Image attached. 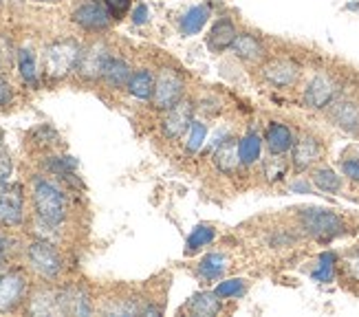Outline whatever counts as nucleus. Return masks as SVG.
<instances>
[{
  "label": "nucleus",
  "instance_id": "nucleus-24",
  "mask_svg": "<svg viewBox=\"0 0 359 317\" xmlns=\"http://www.w3.org/2000/svg\"><path fill=\"white\" fill-rule=\"evenodd\" d=\"M154 79H157V75H154L150 69H137V71H133V75L128 79L126 90L137 100L150 102L152 93H154Z\"/></svg>",
  "mask_w": 359,
  "mask_h": 317
},
{
  "label": "nucleus",
  "instance_id": "nucleus-46",
  "mask_svg": "<svg viewBox=\"0 0 359 317\" xmlns=\"http://www.w3.org/2000/svg\"><path fill=\"white\" fill-rule=\"evenodd\" d=\"M36 3H57V0H36Z\"/></svg>",
  "mask_w": 359,
  "mask_h": 317
},
{
  "label": "nucleus",
  "instance_id": "nucleus-21",
  "mask_svg": "<svg viewBox=\"0 0 359 317\" xmlns=\"http://www.w3.org/2000/svg\"><path fill=\"white\" fill-rule=\"evenodd\" d=\"M212 161H214V166H216L218 172H223V174H236L243 168L241 156H238V139H227V141H223V144L216 148Z\"/></svg>",
  "mask_w": 359,
  "mask_h": 317
},
{
  "label": "nucleus",
  "instance_id": "nucleus-27",
  "mask_svg": "<svg viewBox=\"0 0 359 317\" xmlns=\"http://www.w3.org/2000/svg\"><path fill=\"white\" fill-rule=\"evenodd\" d=\"M15 62H18V73L22 77V82L31 88H38L40 84V73H38V60L36 53L31 49H20L18 55H15Z\"/></svg>",
  "mask_w": 359,
  "mask_h": 317
},
{
  "label": "nucleus",
  "instance_id": "nucleus-47",
  "mask_svg": "<svg viewBox=\"0 0 359 317\" xmlns=\"http://www.w3.org/2000/svg\"><path fill=\"white\" fill-rule=\"evenodd\" d=\"M0 3H3V0H0Z\"/></svg>",
  "mask_w": 359,
  "mask_h": 317
},
{
  "label": "nucleus",
  "instance_id": "nucleus-4",
  "mask_svg": "<svg viewBox=\"0 0 359 317\" xmlns=\"http://www.w3.org/2000/svg\"><path fill=\"white\" fill-rule=\"evenodd\" d=\"M25 256H27L31 271H34L38 278L46 280V282L57 280L62 276V271H65V260H62L55 245H51L49 241L29 243Z\"/></svg>",
  "mask_w": 359,
  "mask_h": 317
},
{
  "label": "nucleus",
  "instance_id": "nucleus-6",
  "mask_svg": "<svg viewBox=\"0 0 359 317\" xmlns=\"http://www.w3.org/2000/svg\"><path fill=\"white\" fill-rule=\"evenodd\" d=\"M185 95V77L181 71L172 69V67H163L157 73V79H154V93H152V106L159 110V113H165L175 104H179Z\"/></svg>",
  "mask_w": 359,
  "mask_h": 317
},
{
  "label": "nucleus",
  "instance_id": "nucleus-17",
  "mask_svg": "<svg viewBox=\"0 0 359 317\" xmlns=\"http://www.w3.org/2000/svg\"><path fill=\"white\" fill-rule=\"evenodd\" d=\"M264 148L269 150V154H289L295 141V133L291 130V126L285 121H269L264 128Z\"/></svg>",
  "mask_w": 359,
  "mask_h": 317
},
{
  "label": "nucleus",
  "instance_id": "nucleus-38",
  "mask_svg": "<svg viewBox=\"0 0 359 317\" xmlns=\"http://www.w3.org/2000/svg\"><path fill=\"white\" fill-rule=\"evenodd\" d=\"M108 11H111L113 15V20H121L123 15H126L130 11V5H133V0H104Z\"/></svg>",
  "mask_w": 359,
  "mask_h": 317
},
{
  "label": "nucleus",
  "instance_id": "nucleus-45",
  "mask_svg": "<svg viewBox=\"0 0 359 317\" xmlns=\"http://www.w3.org/2000/svg\"><path fill=\"white\" fill-rule=\"evenodd\" d=\"M346 9H353V11H355V9H359V5H357V3H353V5H346Z\"/></svg>",
  "mask_w": 359,
  "mask_h": 317
},
{
  "label": "nucleus",
  "instance_id": "nucleus-3",
  "mask_svg": "<svg viewBox=\"0 0 359 317\" xmlns=\"http://www.w3.org/2000/svg\"><path fill=\"white\" fill-rule=\"evenodd\" d=\"M82 49L84 46H80V42L73 38L46 44L42 51V77L49 82H60V79L71 75L77 69Z\"/></svg>",
  "mask_w": 359,
  "mask_h": 317
},
{
  "label": "nucleus",
  "instance_id": "nucleus-26",
  "mask_svg": "<svg viewBox=\"0 0 359 317\" xmlns=\"http://www.w3.org/2000/svg\"><path fill=\"white\" fill-rule=\"evenodd\" d=\"M27 313L31 315H57V291L55 289H38L29 297Z\"/></svg>",
  "mask_w": 359,
  "mask_h": 317
},
{
  "label": "nucleus",
  "instance_id": "nucleus-44",
  "mask_svg": "<svg viewBox=\"0 0 359 317\" xmlns=\"http://www.w3.org/2000/svg\"><path fill=\"white\" fill-rule=\"evenodd\" d=\"M3 141H5V133H3V128H0V146H3Z\"/></svg>",
  "mask_w": 359,
  "mask_h": 317
},
{
  "label": "nucleus",
  "instance_id": "nucleus-40",
  "mask_svg": "<svg viewBox=\"0 0 359 317\" xmlns=\"http://www.w3.org/2000/svg\"><path fill=\"white\" fill-rule=\"evenodd\" d=\"M148 18H150V9H148V5H144V3L135 5V9L130 11V20H133V25H135V27L146 25V22H148Z\"/></svg>",
  "mask_w": 359,
  "mask_h": 317
},
{
  "label": "nucleus",
  "instance_id": "nucleus-25",
  "mask_svg": "<svg viewBox=\"0 0 359 317\" xmlns=\"http://www.w3.org/2000/svg\"><path fill=\"white\" fill-rule=\"evenodd\" d=\"M229 269V258L223 256V253H208L205 258H203L196 267V274L201 280H208V282H214V280H221Z\"/></svg>",
  "mask_w": 359,
  "mask_h": 317
},
{
  "label": "nucleus",
  "instance_id": "nucleus-14",
  "mask_svg": "<svg viewBox=\"0 0 359 317\" xmlns=\"http://www.w3.org/2000/svg\"><path fill=\"white\" fill-rule=\"evenodd\" d=\"M194 121V104L190 100H181L179 104H175L170 110L163 113V119H161V133L165 139L170 141H177L181 139L187 130H190V126Z\"/></svg>",
  "mask_w": 359,
  "mask_h": 317
},
{
  "label": "nucleus",
  "instance_id": "nucleus-30",
  "mask_svg": "<svg viewBox=\"0 0 359 317\" xmlns=\"http://www.w3.org/2000/svg\"><path fill=\"white\" fill-rule=\"evenodd\" d=\"M339 264V258L335 251H324L318 256V267L311 271V278L320 284H329L335 278V269Z\"/></svg>",
  "mask_w": 359,
  "mask_h": 317
},
{
  "label": "nucleus",
  "instance_id": "nucleus-35",
  "mask_svg": "<svg viewBox=\"0 0 359 317\" xmlns=\"http://www.w3.org/2000/svg\"><path fill=\"white\" fill-rule=\"evenodd\" d=\"M339 264H341V271H344L346 280L359 282V245L348 249L344 256H341Z\"/></svg>",
  "mask_w": 359,
  "mask_h": 317
},
{
  "label": "nucleus",
  "instance_id": "nucleus-32",
  "mask_svg": "<svg viewBox=\"0 0 359 317\" xmlns=\"http://www.w3.org/2000/svg\"><path fill=\"white\" fill-rule=\"evenodd\" d=\"M46 170L53 172L55 177L65 179V181H73L75 179V170H77V161L73 156H49V161H46Z\"/></svg>",
  "mask_w": 359,
  "mask_h": 317
},
{
  "label": "nucleus",
  "instance_id": "nucleus-29",
  "mask_svg": "<svg viewBox=\"0 0 359 317\" xmlns=\"http://www.w3.org/2000/svg\"><path fill=\"white\" fill-rule=\"evenodd\" d=\"M291 163L285 158V154H269L262 161V177L267 183H283L287 179Z\"/></svg>",
  "mask_w": 359,
  "mask_h": 317
},
{
  "label": "nucleus",
  "instance_id": "nucleus-2",
  "mask_svg": "<svg viewBox=\"0 0 359 317\" xmlns=\"http://www.w3.org/2000/svg\"><path fill=\"white\" fill-rule=\"evenodd\" d=\"M298 227L304 236L324 245L346 236L348 231L346 218L329 208H302L298 212Z\"/></svg>",
  "mask_w": 359,
  "mask_h": 317
},
{
  "label": "nucleus",
  "instance_id": "nucleus-10",
  "mask_svg": "<svg viewBox=\"0 0 359 317\" xmlns=\"http://www.w3.org/2000/svg\"><path fill=\"white\" fill-rule=\"evenodd\" d=\"M71 20L73 25H77L84 31L100 34V31H106L113 25V15L108 11L104 0H82V3L75 5V9L71 11Z\"/></svg>",
  "mask_w": 359,
  "mask_h": 317
},
{
  "label": "nucleus",
  "instance_id": "nucleus-15",
  "mask_svg": "<svg viewBox=\"0 0 359 317\" xmlns=\"http://www.w3.org/2000/svg\"><path fill=\"white\" fill-rule=\"evenodd\" d=\"M93 304L86 289L69 284L65 289H57V315H90Z\"/></svg>",
  "mask_w": 359,
  "mask_h": 317
},
{
  "label": "nucleus",
  "instance_id": "nucleus-7",
  "mask_svg": "<svg viewBox=\"0 0 359 317\" xmlns=\"http://www.w3.org/2000/svg\"><path fill=\"white\" fill-rule=\"evenodd\" d=\"M260 77L273 88H291L300 82L302 65L289 55L267 58L264 62H260Z\"/></svg>",
  "mask_w": 359,
  "mask_h": 317
},
{
  "label": "nucleus",
  "instance_id": "nucleus-39",
  "mask_svg": "<svg viewBox=\"0 0 359 317\" xmlns=\"http://www.w3.org/2000/svg\"><path fill=\"white\" fill-rule=\"evenodd\" d=\"M11 170H13L11 156H9V152H7L3 146H0V183L9 181V177H11Z\"/></svg>",
  "mask_w": 359,
  "mask_h": 317
},
{
  "label": "nucleus",
  "instance_id": "nucleus-41",
  "mask_svg": "<svg viewBox=\"0 0 359 317\" xmlns=\"http://www.w3.org/2000/svg\"><path fill=\"white\" fill-rule=\"evenodd\" d=\"M11 102H13V88H11V84L7 82V79L0 75V108L9 106Z\"/></svg>",
  "mask_w": 359,
  "mask_h": 317
},
{
  "label": "nucleus",
  "instance_id": "nucleus-8",
  "mask_svg": "<svg viewBox=\"0 0 359 317\" xmlns=\"http://www.w3.org/2000/svg\"><path fill=\"white\" fill-rule=\"evenodd\" d=\"M324 113L337 130L351 137H359V97L357 95L339 93L335 102L326 108Z\"/></svg>",
  "mask_w": 359,
  "mask_h": 317
},
{
  "label": "nucleus",
  "instance_id": "nucleus-34",
  "mask_svg": "<svg viewBox=\"0 0 359 317\" xmlns=\"http://www.w3.org/2000/svg\"><path fill=\"white\" fill-rule=\"evenodd\" d=\"M247 291V280L233 278V280H223L218 282V287L214 289V293L221 299H231V297H241Z\"/></svg>",
  "mask_w": 359,
  "mask_h": 317
},
{
  "label": "nucleus",
  "instance_id": "nucleus-13",
  "mask_svg": "<svg viewBox=\"0 0 359 317\" xmlns=\"http://www.w3.org/2000/svg\"><path fill=\"white\" fill-rule=\"evenodd\" d=\"M25 218V196L20 185L0 183V227H18Z\"/></svg>",
  "mask_w": 359,
  "mask_h": 317
},
{
  "label": "nucleus",
  "instance_id": "nucleus-11",
  "mask_svg": "<svg viewBox=\"0 0 359 317\" xmlns=\"http://www.w3.org/2000/svg\"><path fill=\"white\" fill-rule=\"evenodd\" d=\"M29 295V280L22 271H7L0 276V313L18 311Z\"/></svg>",
  "mask_w": 359,
  "mask_h": 317
},
{
  "label": "nucleus",
  "instance_id": "nucleus-5",
  "mask_svg": "<svg viewBox=\"0 0 359 317\" xmlns=\"http://www.w3.org/2000/svg\"><path fill=\"white\" fill-rule=\"evenodd\" d=\"M341 93V84L337 82V77L326 73V71H318L316 75L309 77V82L302 88V106L309 110H326L335 97Z\"/></svg>",
  "mask_w": 359,
  "mask_h": 317
},
{
  "label": "nucleus",
  "instance_id": "nucleus-23",
  "mask_svg": "<svg viewBox=\"0 0 359 317\" xmlns=\"http://www.w3.org/2000/svg\"><path fill=\"white\" fill-rule=\"evenodd\" d=\"M262 146H264V139L256 130H247L238 139V156H241L243 168H252V166H256L260 161Z\"/></svg>",
  "mask_w": 359,
  "mask_h": 317
},
{
  "label": "nucleus",
  "instance_id": "nucleus-31",
  "mask_svg": "<svg viewBox=\"0 0 359 317\" xmlns=\"http://www.w3.org/2000/svg\"><path fill=\"white\" fill-rule=\"evenodd\" d=\"M214 238H216V229L212 225H196L185 241V256H194L196 251L208 247Z\"/></svg>",
  "mask_w": 359,
  "mask_h": 317
},
{
  "label": "nucleus",
  "instance_id": "nucleus-36",
  "mask_svg": "<svg viewBox=\"0 0 359 317\" xmlns=\"http://www.w3.org/2000/svg\"><path fill=\"white\" fill-rule=\"evenodd\" d=\"M31 141H36L38 146L46 148V146L60 144V135L55 133V128H51L49 123H42V126H38L34 133H31Z\"/></svg>",
  "mask_w": 359,
  "mask_h": 317
},
{
  "label": "nucleus",
  "instance_id": "nucleus-42",
  "mask_svg": "<svg viewBox=\"0 0 359 317\" xmlns=\"http://www.w3.org/2000/svg\"><path fill=\"white\" fill-rule=\"evenodd\" d=\"M313 183L311 181H304V179H295L293 183H289V192L293 194H313Z\"/></svg>",
  "mask_w": 359,
  "mask_h": 317
},
{
  "label": "nucleus",
  "instance_id": "nucleus-37",
  "mask_svg": "<svg viewBox=\"0 0 359 317\" xmlns=\"http://www.w3.org/2000/svg\"><path fill=\"white\" fill-rule=\"evenodd\" d=\"M339 172L346 181L359 185V156H344L339 158Z\"/></svg>",
  "mask_w": 359,
  "mask_h": 317
},
{
  "label": "nucleus",
  "instance_id": "nucleus-12",
  "mask_svg": "<svg viewBox=\"0 0 359 317\" xmlns=\"http://www.w3.org/2000/svg\"><path fill=\"white\" fill-rule=\"evenodd\" d=\"M111 49L106 46V42H93L82 49L80 62H77V77L84 79V82H97L104 77L106 62L111 58Z\"/></svg>",
  "mask_w": 359,
  "mask_h": 317
},
{
  "label": "nucleus",
  "instance_id": "nucleus-16",
  "mask_svg": "<svg viewBox=\"0 0 359 317\" xmlns=\"http://www.w3.org/2000/svg\"><path fill=\"white\" fill-rule=\"evenodd\" d=\"M229 51L233 53V58L247 62V65H260V62L267 60V46L256 34H249V31H243V34L238 31Z\"/></svg>",
  "mask_w": 359,
  "mask_h": 317
},
{
  "label": "nucleus",
  "instance_id": "nucleus-9",
  "mask_svg": "<svg viewBox=\"0 0 359 317\" xmlns=\"http://www.w3.org/2000/svg\"><path fill=\"white\" fill-rule=\"evenodd\" d=\"M324 156V144L322 139L313 133H300L295 135L293 148L289 152V163L293 172H306L313 170Z\"/></svg>",
  "mask_w": 359,
  "mask_h": 317
},
{
  "label": "nucleus",
  "instance_id": "nucleus-28",
  "mask_svg": "<svg viewBox=\"0 0 359 317\" xmlns=\"http://www.w3.org/2000/svg\"><path fill=\"white\" fill-rule=\"evenodd\" d=\"M185 309H187V313H192L196 317H212L221 311V297L216 293L203 291V293H196Z\"/></svg>",
  "mask_w": 359,
  "mask_h": 317
},
{
  "label": "nucleus",
  "instance_id": "nucleus-20",
  "mask_svg": "<svg viewBox=\"0 0 359 317\" xmlns=\"http://www.w3.org/2000/svg\"><path fill=\"white\" fill-rule=\"evenodd\" d=\"M210 18H212V9L208 5H194L179 18V34L185 38L198 36L210 22Z\"/></svg>",
  "mask_w": 359,
  "mask_h": 317
},
{
  "label": "nucleus",
  "instance_id": "nucleus-18",
  "mask_svg": "<svg viewBox=\"0 0 359 317\" xmlns=\"http://www.w3.org/2000/svg\"><path fill=\"white\" fill-rule=\"evenodd\" d=\"M236 36H238V29L233 25V20L227 18V15H221L208 31V49L212 53H223V51L231 49Z\"/></svg>",
  "mask_w": 359,
  "mask_h": 317
},
{
  "label": "nucleus",
  "instance_id": "nucleus-43",
  "mask_svg": "<svg viewBox=\"0 0 359 317\" xmlns=\"http://www.w3.org/2000/svg\"><path fill=\"white\" fill-rule=\"evenodd\" d=\"M7 251H9V238L0 231V262L5 260V256H7Z\"/></svg>",
  "mask_w": 359,
  "mask_h": 317
},
{
  "label": "nucleus",
  "instance_id": "nucleus-1",
  "mask_svg": "<svg viewBox=\"0 0 359 317\" xmlns=\"http://www.w3.org/2000/svg\"><path fill=\"white\" fill-rule=\"evenodd\" d=\"M31 201H34L36 216L44 227L57 229L60 225H65L69 216V201L53 181L36 179L31 187Z\"/></svg>",
  "mask_w": 359,
  "mask_h": 317
},
{
  "label": "nucleus",
  "instance_id": "nucleus-33",
  "mask_svg": "<svg viewBox=\"0 0 359 317\" xmlns=\"http://www.w3.org/2000/svg\"><path fill=\"white\" fill-rule=\"evenodd\" d=\"M208 139V123H203L201 119H194L190 130H187V141H185V150L187 152H198L201 146L205 144Z\"/></svg>",
  "mask_w": 359,
  "mask_h": 317
},
{
  "label": "nucleus",
  "instance_id": "nucleus-19",
  "mask_svg": "<svg viewBox=\"0 0 359 317\" xmlns=\"http://www.w3.org/2000/svg\"><path fill=\"white\" fill-rule=\"evenodd\" d=\"M311 183L322 194H339L344 189V177L331 166H316L311 170Z\"/></svg>",
  "mask_w": 359,
  "mask_h": 317
},
{
  "label": "nucleus",
  "instance_id": "nucleus-22",
  "mask_svg": "<svg viewBox=\"0 0 359 317\" xmlns=\"http://www.w3.org/2000/svg\"><path fill=\"white\" fill-rule=\"evenodd\" d=\"M133 75V67L126 58L121 55H111L106 62V69H104V82L111 86V88H126L128 79Z\"/></svg>",
  "mask_w": 359,
  "mask_h": 317
}]
</instances>
